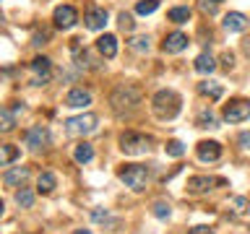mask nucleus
I'll use <instances>...</instances> for the list:
<instances>
[{"instance_id":"16","label":"nucleus","mask_w":250,"mask_h":234,"mask_svg":"<svg viewBox=\"0 0 250 234\" xmlns=\"http://www.w3.org/2000/svg\"><path fill=\"white\" fill-rule=\"evenodd\" d=\"M216 182H222V179H214V177H203V175H195L188 179V193H206L211 190V185H216Z\"/></svg>"},{"instance_id":"14","label":"nucleus","mask_w":250,"mask_h":234,"mask_svg":"<svg viewBox=\"0 0 250 234\" xmlns=\"http://www.w3.org/2000/svg\"><path fill=\"white\" fill-rule=\"evenodd\" d=\"M26 179H29V167H13L3 175V182L8 187H23Z\"/></svg>"},{"instance_id":"26","label":"nucleus","mask_w":250,"mask_h":234,"mask_svg":"<svg viewBox=\"0 0 250 234\" xmlns=\"http://www.w3.org/2000/svg\"><path fill=\"white\" fill-rule=\"evenodd\" d=\"M128 44H130V50H136V52H148L151 50V37H133Z\"/></svg>"},{"instance_id":"33","label":"nucleus","mask_w":250,"mask_h":234,"mask_svg":"<svg viewBox=\"0 0 250 234\" xmlns=\"http://www.w3.org/2000/svg\"><path fill=\"white\" fill-rule=\"evenodd\" d=\"M91 218H94V221H109V214H107V211H102V208H94Z\"/></svg>"},{"instance_id":"19","label":"nucleus","mask_w":250,"mask_h":234,"mask_svg":"<svg viewBox=\"0 0 250 234\" xmlns=\"http://www.w3.org/2000/svg\"><path fill=\"white\" fill-rule=\"evenodd\" d=\"M193 68L198 70V73H203V76H206V73H214V70H216V60L211 58L208 52H201L198 58H195V62H193Z\"/></svg>"},{"instance_id":"27","label":"nucleus","mask_w":250,"mask_h":234,"mask_svg":"<svg viewBox=\"0 0 250 234\" xmlns=\"http://www.w3.org/2000/svg\"><path fill=\"white\" fill-rule=\"evenodd\" d=\"M195 122H198V128H219V125H216V115L211 112V109H203Z\"/></svg>"},{"instance_id":"32","label":"nucleus","mask_w":250,"mask_h":234,"mask_svg":"<svg viewBox=\"0 0 250 234\" xmlns=\"http://www.w3.org/2000/svg\"><path fill=\"white\" fill-rule=\"evenodd\" d=\"M117 23H120V29H123V31H133V26H136L133 16H130V13H125V11L117 16Z\"/></svg>"},{"instance_id":"42","label":"nucleus","mask_w":250,"mask_h":234,"mask_svg":"<svg viewBox=\"0 0 250 234\" xmlns=\"http://www.w3.org/2000/svg\"><path fill=\"white\" fill-rule=\"evenodd\" d=\"M0 23H3V16H0Z\"/></svg>"},{"instance_id":"29","label":"nucleus","mask_w":250,"mask_h":234,"mask_svg":"<svg viewBox=\"0 0 250 234\" xmlns=\"http://www.w3.org/2000/svg\"><path fill=\"white\" fill-rule=\"evenodd\" d=\"M151 214H154L156 218H169L172 208H169V203H164V200H156L154 206H151Z\"/></svg>"},{"instance_id":"36","label":"nucleus","mask_w":250,"mask_h":234,"mask_svg":"<svg viewBox=\"0 0 250 234\" xmlns=\"http://www.w3.org/2000/svg\"><path fill=\"white\" fill-rule=\"evenodd\" d=\"M47 39H50V34H47V31H42V34H37V37H34V47H42V44H47Z\"/></svg>"},{"instance_id":"15","label":"nucleus","mask_w":250,"mask_h":234,"mask_svg":"<svg viewBox=\"0 0 250 234\" xmlns=\"http://www.w3.org/2000/svg\"><path fill=\"white\" fill-rule=\"evenodd\" d=\"M97 50H99V55L102 58H115L117 55V37L115 34H102L99 39H97Z\"/></svg>"},{"instance_id":"23","label":"nucleus","mask_w":250,"mask_h":234,"mask_svg":"<svg viewBox=\"0 0 250 234\" xmlns=\"http://www.w3.org/2000/svg\"><path fill=\"white\" fill-rule=\"evenodd\" d=\"M19 159V148L13 143H0V167H8Z\"/></svg>"},{"instance_id":"22","label":"nucleus","mask_w":250,"mask_h":234,"mask_svg":"<svg viewBox=\"0 0 250 234\" xmlns=\"http://www.w3.org/2000/svg\"><path fill=\"white\" fill-rule=\"evenodd\" d=\"M190 16H193V11L188 5H177V8H169L167 19L172 23H188V21H190Z\"/></svg>"},{"instance_id":"5","label":"nucleus","mask_w":250,"mask_h":234,"mask_svg":"<svg viewBox=\"0 0 250 234\" xmlns=\"http://www.w3.org/2000/svg\"><path fill=\"white\" fill-rule=\"evenodd\" d=\"M148 148H151V138L144 136V133H123L120 136V151L125 156H141V154H146Z\"/></svg>"},{"instance_id":"13","label":"nucleus","mask_w":250,"mask_h":234,"mask_svg":"<svg viewBox=\"0 0 250 234\" xmlns=\"http://www.w3.org/2000/svg\"><path fill=\"white\" fill-rule=\"evenodd\" d=\"M83 23H86V29H91V31L104 29L107 26V11L104 8H89L83 16Z\"/></svg>"},{"instance_id":"6","label":"nucleus","mask_w":250,"mask_h":234,"mask_svg":"<svg viewBox=\"0 0 250 234\" xmlns=\"http://www.w3.org/2000/svg\"><path fill=\"white\" fill-rule=\"evenodd\" d=\"M29 73H31V83L34 86H42L52 78V60L50 58H34L29 62Z\"/></svg>"},{"instance_id":"28","label":"nucleus","mask_w":250,"mask_h":234,"mask_svg":"<svg viewBox=\"0 0 250 234\" xmlns=\"http://www.w3.org/2000/svg\"><path fill=\"white\" fill-rule=\"evenodd\" d=\"M156 8H159V0H141V3H136V13L148 16V13H154Z\"/></svg>"},{"instance_id":"25","label":"nucleus","mask_w":250,"mask_h":234,"mask_svg":"<svg viewBox=\"0 0 250 234\" xmlns=\"http://www.w3.org/2000/svg\"><path fill=\"white\" fill-rule=\"evenodd\" d=\"M16 203H19L21 208H31V206H34V193H31L29 187H21V190H16Z\"/></svg>"},{"instance_id":"40","label":"nucleus","mask_w":250,"mask_h":234,"mask_svg":"<svg viewBox=\"0 0 250 234\" xmlns=\"http://www.w3.org/2000/svg\"><path fill=\"white\" fill-rule=\"evenodd\" d=\"M73 234H91V232H89V229H76Z\"/></svg>"},{"instance_id":"8","label":"nucleus","mask_w":250,"mask_h":234,"mask_svg":"<svg viewBox=\"0 0 250 234\" xmlns=\"http://www.w3.org/2000/svg\"><path fill=\"white\" fill-rule=\"evenodd\" d=\"M23 143H26L31 151H39V148H44L50 143V133H47L44 125H34V128H29L23 133Z\"/></svg>"},{"instance_id":"2","label":"nucleus","mask_w":250,"mask_h":234,"mask_svg":"<svg viewBox=\"0 0 250 234\" xmlns=\"http://www.w3.org/2000/svg\"><path fill=\"white\" fill-rule=\"evenodd\" d=\"M151 109H154V115L159 117V120H175V117L180 115V109H183V99H180L177 91L162 89V91L154 94Z\"/></svg>"},{"instance_id":"37","label":"nucleus","mask_w":250,"mask_h":234,"mask_svg":"<svg viewBox=\"0 0 250 234\" xmlns=\"http://www.w3.org/2000/svg\"><path fill=\"white\" fill-rule=\"evenodd\" d=\"M190 234H214V229L211 226H193Z\"/></svg>"},{"instance_id":"41","label":"nucleus","mask_w":250,"mask_h":234,"mask_svg":"<svg viewBox=\"0 0 250 234\" xmlns=\"http://www.w3.org/2000/svg\"><path fill=\"white\" fill-rule=\"evenodd\" d=\"M3 211H5V203H3V200H0V216H3Z\"/></svg>"},{"instance_id":"34","label":"nucleus","mask_w":250,"mask_h":234,"mask_svg":"<svg viewBox=\"0 0 250 234\" xmlns=\"http://www.w3.org/2000/svg\"><path fill=\"white\" fill-rule=\"evenodd\" d=\"M237 143H240L242 148H245V151H250V130H245V133H240Z\"/></svg>"},{"instance_id":"24","label":"nucleus","mask_w":250,"mask_h":234,"mask_svg":"<svg viewBox=\"0 0 250 234\" xmlns=\"http://www.w3.org/2000/svg\"><path fill=\"white\" fill-rule=\"evenodd\" d=\"M16 128V112L0 107V133H11Z\"/></svg>"},{"instance_id":"39","label":"nucleus","mask_w":250,"mask_h":234,"mask_svg":"<svg viewBox=\"0 0 250 234\" xmlns=\"http://www.w3.org/2000/svg\"><path fill=\"white\" fill-rule=\"evenodd\" d=\"M242 50H245V55H250V37L242 39Z\"/></svg>"},{"instance_id":"3","label":"nucleus","mask_w":250,"mask_h":234,"mask_svg":"<svg viewBox=\"0 0 250 234\" xmlns=\"http://www.w3.org/2000/svg\"><path fill=\"white\" fill-rule=\"evenodd\" d=\"M117 177L125 182V187H130L133 193H141L146 190L148 179H151V175H148L146 167H141V164H125V167L117 172Z\"/></svg>"},{"instance_id":"9","label":"nucleus","mask_w":250,"mask_h":234,"mask_svg":"<svg viewBox=\"0 0 250 234\" xmlns=\"http://www.w3.org/2000/svg\"><path fill=\"white\" fill-rule=\"evenodd\" d=\"M52 21H55L58 29H73L78 23V11L73 5H58L55 13H52Z\"/></svg>"},{"instance_id":"30","label":"nucleus","mask_w":250,"mask_h":234,"mask_svg":"<svg viewBox=\"0 0 250 234\" xmlns=\"http://www.w3.org/2000/svg\"><path fill=\"white\" fill-rule=\"evenodd\" d=\"M164 151H167V156H172V159H180V156L185 154V146L180 143V140H169V143L164 146Z\"/></svg>"},{"instance_id":"43","label":"nucleus","mask_w":250,"mask_h":234,"mask_svg":"<svg viewBox=\"0 0 250 234\" xmlns=\"http://www.w3.org/2000/svg\"><path fill=\"white\" fill-rule=\"evenodd\" d=\"M216 3H222V0H216Z\"/></svg>"},{"instance_id":"20","label":"nucleus","mask_w":250,"mask_h":234,"mask_svg":"<svg viewBox=\"0 0 250 234\" xmlns=\"http://www.w3.org/2000/svg\"><path fill=\"white\" fill-rule=\"evenodd\" d=\"M73 159L78 161V164H89L91 159H94V146L91 143H78L76 148H73Z\"/></svg>"},{"instance_id":"31","label":"nucleus","mask_w":250,"mask_h":234,"mask_svg":"<svg viewBox=\"0 0 250 234\" xmlns=\"http://www.w3.org/2000/svg\"><path fill=\"white\" fill-rule=\"evenodd\" d=\"M198 11L206 13V16H214L219 11V3L216 0H198Z\"/></svg>"},{"instance_id":"35","label":"nucleus","mask_w":250,"mask_h":234,"mask_svg":"<svg viewBox=\"0 0 250 234\" xmlns=\"http://www.w3.org/2000/svg\"><path fill=\"white\" fill-rule=\"evenodd\" d=\"M232 65H234L232 52H224V55H222V68H224V70H232Z\"/></svg>"},{"instance_id":"12","label":"nucleus","mask_w":250,"mask_h":234,"mask_svg":"<svg viewBox=\"0 0 250 234\" xmlns=\"http://www.w3.org/2000/svg\"><path fill=\"white\" fill-rule=\"evenodd\" d=\"M91 104V94L81 89V86H76V89H70L68 91V97H65V107L70 109H83V107H89Z\"/></svg>"},{"instance_id":"18","label":"nucleus","mask_w":250,"mask_h":234,"mask_svg":"<svg viewBox=\"0 0 250 234\" xmlns=\"http://www.w3.org/2000/svg\"><path fill=\"white\" fill-rule=\"evenodd\" d=\"M55 187H58V177H55L52 172H42L39 179H37V193L39 195H50Z\"/></svg>"},{"instance_id":"11","label":"nucleus","mask_w":250,"mask_h":234,"mask_svg":"<svg viewBox=\"0 0 250 234\" xmlns=\"http://www.w3.org/2000/svg\"><path fill=\"white\" fill-rule=\"evenodd\" d=\"M195 154H198L201 161H216L222 156V143L219 140H201L195 146Z\"/></svg>"},{"instance_id":"1","label":"nucleus","mask_w":250,"mask_h":234,"mask_svg":"<svg viewBox=\"0 0 250 234\" xmlns=\"http://www.w3.org/2000/svg\"><path fill=\"white\" fill-rule=\"evenodd\" d=\"M138 104H141V89L133 83H117L112 89V94H109V107L120 117L136 112Z\"/></svg>"},{"instance_id":"38","label":"nucleus","mask_w":250,"mask_h":234,"mask_svg":"<svg viewBox=\"0 0 250 234\" xmlns=\"http://www.w3.org/2000/svg\"><path fill=\"white\" fill-rule=\"evenodd\" d=\"M245 206H248L245 198H234V211H237V214H242V211H245Z\"/></svg>"},{"instance_id":"21","label":"nucleus","mask_w":250,"mask_h":234,"mask_svg":"<svg viewBox=\"0 0 250 234\" xmlns=\"http://www.w3.org/2000/svg\"><path fill=\"white\" fill-rule=\"evenodd\" d=\"M198 91L203 94V97H208V99H222L224 86L222 83H214V81H203V83H198Z\"/></svg>"},{"instance_id":"7","label":"nucleus","mask_w":250,"mask_h":234,"mask_svg":"<svg viewBox=\"0 0 250 234\" xmlns=\"http://www.w3.org/2000/svg\"><path fill=\"white\" fill-rule=\"evenodd\" d=\"M250 117V101L248 99H232L224 107V120L227 122H242Z\"/></svg>"},{"instance_id":"10","label":"nucleus","mask_w":250,"mask_h":234,"mask_svg":"<svg viewBox=\"0 0 250 234\" xmlns=\"http://www.w3.org/2000/svg\"><path fill=\"white\" fill-rule=\"evenodd\" d=\"M188 44H190V39H188V34H183V31H172V34L164 37L162 50L167 52V55H177V52H183Z\"/></svg>"},{"instance_id":"17","label":"nucleus","mask_w":250,"mask_h":234,"mask_svg":"<svg viewBox=\"0 0 250 234\" xmlns=\"http://www.w3.org/2000/svg\"><path fill=\"white\" fill-rule=\"evenodd\" d=\"M224 29L227 31H245L248 29V16L240 11H232L224 16Z\"/></svg>"},{"instance_id":"4","label":"nucleus","mask_w":250,"mask_h":234,"mask_svg":"<svg viewBox=\"0 0 250 234\" xmlns=\"http://www.w3.org/2000/svg\"><path fill=\"white\" fill-rule=\"evenodd\" d=\"M97 122H99L97 115H91V112L68 117V120H65V133L70 138H83V136H89V133L97 130Z\"/></svg>"}]
</instances>
